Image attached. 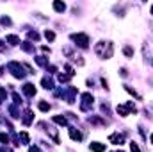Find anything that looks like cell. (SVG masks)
<instances>
[{"label":"cell","instance_id":"obj_1","mask_svg":"<svg viewBox=\"0 0 153 152\" xmlns=\"http://www.w3.org/2000/svg\"><path fill=\"white\" fill-rule=\"evenodd\" d=\"M7 70H9L14 77H18V79L23 77V66H22L20 63H16V61H11V63L7 65Z\"/></svg>","mask_w":153,"mask_h":152},{"label":"cell","instance_id":"obj_2","mask_svg":"<svg viewBox=\"0 0 153 152\" xmlns=\"http://www.w3.org/2000/svg\"><path fill=\"white\" fill-rule=\"evenodd\" d=\"M71 39L76 41V45L82 47V48H87V47H89V38H87V34H82V32H78V34H71Z\"/></svg>","mask_w":153,"mask_h":152},{"label":"cell","instance_id":"obj_3","mask_svg":"<svg viewBox=\"0 0 153 152\" xmlns=\"http://www.w3.org/2000/svg\"><path fill=\"white\" fill-rule=\"evenodd\" d=\"M82 100H84V102H82L80 109H82V111H87V109H89V104L93 106V95H91V93H84V95H82Z\"/></svg>","mask_w":153,"mask_h":152},{"label":"cell","instance_id":"obj_4","mask_svg":"<svg viewBox=\"0 0 153 152\" xmlns=\"http://www.w3.org/2000/svg\"><path fill=\"white\" fill-rule=\"evenodd\" d=\"M23 93H25L27 97H34V95H36V88H34V84L27 82V84L23 86Z\"/></svg>","mask_w":153,"mask_h":152},{"label":"cell","instance_id":"obj_5","mask_svg":"<svg viewBox=\"0 0 153 152\" xmlns=\"http://www.w3.org/2000/svg\"><path fill=\"white\" fill-rule=\"evenodd\" d=\"M109 140H111L112 143H116V145H121V143H123V134H117V132H116V134H111Z\"/></svg>","mask_w":153,"mask_h":152},{"label":"cell","instance_id":"obj_6","mask_svg":"<svg viewBox=\"0 0 153 152\" xmlns=\"http://www.w3.org/2000/svg\"><path fill=\"white\" fill-rule=\"evenodd\" d=\"M89 149H91L93 152H103V150H105V145H103V143H96V141H94V143H91V145H89Z\"/></svg>","mask_w":153,"mask_h":152},{"label":"cell","instance_id":"obj_7","mask_svg":"<svg viewBox=\"0 0 153 152\" xmlns=\"http://www.w3.org/2000/svg\"><path fill=\"white\" fill-rule=\"evenodd\" d=\"M70 136H71V140H76V141H80V140H82V134H80L78 131H75L73 127L70 129Z\"/></svg>","mask_w":153,"mask_h":152},{"label":"cell","instance_id":"obj_8","mask_svg":"<svg viewBox=\"0 0 153 152\" xmlns=\"http://www.w3.org/2000/svg\"><path fill=\"white\" fill-rule=\"evenodd\" d=\"M41 82H43V88H46V90H52V88H53V82H52L50 77H45Z\"/></svg>","mask_w":153,"mask_h":152},{"label":"cell","instance_id":"obj_9","mask_svg":"<svg viewBox=\"0 0 153 152\" xmlns=\"http://www.w3.org/2000/svg\"><path fill=\"white\" fill-rule=\"evenodd\" d=\"M5 39H7L11 45H20V38H18V36H14V34H9V36H5Z\"/></svg>","mask_w":153,"mask_h":152},{"label":"cell","instance_id":"obj_10","mask_svg":"<svg viewBox=\"0 0 153 152\" xmlns=\"http://www.w3.org/2000/svg\"><path fill=\"white\" fill-rule=\"evenodd\" d=\"M53 9H55L57 13H62V11L66 9V5H64V2H53Z\"/></svg>","mask_w":153,"mask_h":152},{"label":"cell","instance_id":"obj_11","mask_svg":"<svg viewBox=\"0 0 153 152\" xmlns=\"http://www.w3.org/2000/svg\"><path fill=\"white\" fill-rule=\"evenodd\" d=\"M52 120H53L55 123H59V125H66V123H68V120H66L64 116H53Z\"/></svg>","mask_w":153,"mask_h":152},{"label":"cell","instance_id":"obj_12","mask_svg":"<svg viewBox=\"0 0 153 152\" xmlns=\"http://www.w3.org/2000/svg\"><path fill=\"white\" fill-rule=\"evenodd\" d=\"M36 63L38 65H41V66H48V61L43 57V56H39V57H36Z\"/></svg>","mask_w":153,"mask_h":152},{"label":"cell","instance_id":"obj_13","mask_svg":"<svg viewBox=\"0 0 153 152\" xmlns=\"http://www.w3.org/2000/svg\"><path fill=\"white\" fill-rule=\"evenodd\" d=\"M25 114H27V116L23 118V123H25V125H29V123L32 122V113H30V111H27Z\"/></svg>","mask_w":153,"mask_h":152},{"label":"cell","instance_id":"obj_14","mask_svg":"<svg viewBox=\"0 0 153 152\" xmlns=\"http://www.w3.org/2000/svg\"><path fill=\"white\" fill-rule=\"evenodd\" d=\"M45 38L48 39V41H53V38H55V34H53L52 31H45Z\"/></svg>","mask_w":153,"mask_h":152},{"label":"cell","instance_id":"obj_15","mask_svg":"<svg viewBox=\"0 0 153 152\" xmlns=\"http://www.w3.org/2000/svg\"><path fill=\"white\" fill-rule=\"evenodd\" d=\"M39 109H41V111H50V104H46V102H39Z\"/></svg>","mask_w":153,"mask_h":152},{"label":"cell","instance_id":"obj_16","mask_svg":"<svg viewBox=\"0 0 153 152\" xmlns=\"http://www.w3.org/2000/svg\"><path fill=\"white\" fill-rule=\"evenodd\" d=\"M123 52H125V56H128V57H132V56H134V50H132L130 47H125V48H123Z\"/></svg>","mask_w":153,"mask_h":152},{"label":"cell","instance_id":"obj_17","mask_svg":"<svg viewBox=\"0 0 153 152\" xmlns=\"http://www.w3.org/2000/svg\"><path fill=\"white\" fill-rule=\"evenodd\" d=\"M0 141L7 145V143H9V136H7V134H4V132H0Z\"/></svg>","mask_w":153,"mask_h":152},{"label":"cell","instance_id":"obj_18","mask_svg":"<svg viewBox=\"0 0 153 152\" xmlns=\"http://www.w3.org/2000/svg\"><path fill=\"white\" fill-rule=\"evenodd\" d=\"M29 38L34 39V41H38V39H39V34H38V32H29Z\"/></svg>","mask_w":153,"mask_h":152},{"label":"cell","instance_id":"obj_19","mask_svg":"<svg viewBox=\"0 0 153 152\" xmlns=\"http://www.w3.org/2000/svg\"><path fill=\"white\" fill-rule=\"evenodd\" d=\"M130 150H132V152H141V150H139V147H137V145H135L134 141L130 143Z\"/></svg>","mask_w":153,"mask_h":152},{"label":"cell","instance_id":"obj_20","mask_svg":"<svg viewBox=\"0 0 153 152\" xmlns=\"http://www.w3.org/2000/svg\"><path fill=\"white\" fill-rule=\"evenodd\" d=\"M0 23L2 25H11V20L9 18H0Z\"/></svg>","mask_w":153,"mask_h":152},{"label":"cell","instance_id":"obj_21","mask_svg":"<svg viewBox=\"0 0 153 152\" xmlns=\"http://www.w3.org/2000/svg\"><path fill=\"white\" fill-rule=\"evenodd\" d=\"M4 99H5V90H4V88H0V102H2Z\"/></svg>","mask_w":153,"mask_h":152},{"label":"cell","instance_id":"obj_22","mask_svg":"<svg viewBox=\"0 0 153 152\" xmlns=\"http://www.w3.org/2000/svg\"><path fill=\"white\" fill-rule=\"evenodd\" d=\"M5 50V45H2V41H0V52H4Z\"/></svg>","mask_w":153,"mask_h":152},{"label":"cell","instance_id":"obj_23","mask_svg":"<svg viewBox=\"0 0 153 152\" xmlns=\"http://www.w3.org/2000/svg\"><path fill=\"white\" fill-rule=\"evenodd\" d=\"M152 143H153V134H152Z\"/></svg>","mask_w":153,"mask_h":152},{"label":"cell","instance_id":"obj_24","mask_svg":"<svg viewBox=\"0 0 153 152\" xmlns=\"http://www.w3.org/2000/svg\"><path fill=\"white\" fill-rule=\"evenodd\" d=\"M152 13H153V7H152Z\"/></svg>","mask_w":153,"mask_h":152}]
</instances>
